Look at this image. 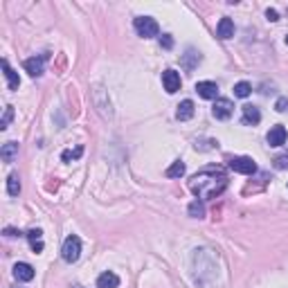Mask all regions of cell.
Here are the masks:
<instances>
[{
  "label": "cell",
  "mask_w": 288,
  "mask_h": 288,
  "mask_svg": "<svg viewBox=\"0 0 288 288\" xmlns=\"http://www.w3.org/2000/svg\"><path fill=\"white\" fill-rule=\"evenodd\" d=\"M225 187H228V176L221 169H203L191 176V180H189V189L200 200L216 198V196L223 194Z\"/></svg>",
  "instance_id": "1"
},
{
  "label": "cell",
  "mask_w": 288,
  "mask_h": 288,
  "mask_svg": "<svg viewBox=\"0 0 288 288\" xmlns=\"http://www.w3.org/2000/svg\"><path fill=\"white\" fill-rule=\"evenodd\" d=\"M133 27H135V32L142 38H153V36H158V32H160L156 18H151V16H137L135 21H133Z\"/></svg>",
  "instance_id": "2"
},
{
  "label": "cell",
  "mask_w": 288,
  "mask_h": 288,
  "mask_svg": "<svg viewBox=\"0 0 288 288\" xmlns=\"http://www.w3.org/2000/svg\"><path fill=\"white\" fill-rule=\"evenodd\" d=\"M79 254H81V239L77 237V234H70V237L63 241V248H61V257H63V261L75 263L77 259H79Z\"/></svg>",
  "instance_id": "3"
},
{
  "label": "cell",
  "mask_w": 288,
  "mask_h": 288,
  "mask_svg": "<svg viewBox=\"0 0 288 288\" xmlns=\"http://www.w3.org/2000/svg\"><path fill=\"white\" fill-rule=\"evenodd\" d=\"M230 169L237 171V174H243V176H250L257 171V165H254L252 158L248 156H239V158H232L230 160Z\"/></svg>",
  "instance_id": "4"
},
{
  "label": "cell",
  "mask_w": 288,
  "mask_h": 288,
  "mask_svg": "<svg viewBox=\"0 0 288 288\" xmlns=\"http://www.w3.org/2000/svg\"><path fill=\"white\" fill-rule=\"evenodd\" d=\"M232 113H234V104L230 102V99L221 97V99H216V102H214L212 115L216 119H230V117H232Z\"/></svg>",
  "instance_id": "5"
},
{
  "label": "cell",
  "mask_w": 288,
  "mask_h": 288,
  "mask_svg": "<svg viewBox=\"0 0 288 288\" xmlns=\"http://www.w3.org/2000/svg\"><path fill=\"white\" fill-rule=\"evenodd\" d=\"M162 86H165V90L169 95H174V93H178L180 90V86H182V81H180V75L176 70H165L162 72Z\"/></svg>",
  "instance_id": "6"
},
{
  "label": "cell",
  "mask_w": 288,
  "mask_h": 288,
  "mask_svg": "<svg viewBox=\"0 0 288 288\" xmlns=\"http://www.w3.org/2000/svg\"><path fill=\"white\" fill-rule=\"evenodd\" d=\"M266 140L270 147H281V144H286V128L281 126V124H277V126H272L270 131H268Z\"/></svg>",
  "instance_id": "7"
},
{
  "label": "cell",
  "mask_w": 288,
  "mask_h": 288,
  "mask_svg": "<svg viewBox=\"0 0 288 288\" xmlns=\"http://www.w3.org/2000/svg\"><path fill=\"white\" fill-rule=\"evenodd\" d=\"M196 93H198L203 99H216L219 86H216L214 81H198V84H196Z\"/></svg>",
  "instance_id": "8"
},
{
  "label": "cell",
  "mask_w": 288,
  "mask_h": 288,
  "mask_svg": "<svg viewBox=\"0 0 288 288\" xmlns=\"http://www.w3.org/2000/svg\"><path fill=\"white\" fill-rule=\"evenodd\" d=\"M14 277H16L18 281H32L34 279V268L25 261H18L16 266H14Z\"/></svg>",
  "instance_id": "9"
},
{
  "label": "cell",
  "mask_w": 288,
  "mask_h": 288,
  "mask_svg": "<svg viewBox=\"0 0 288 288\" xmlns=\"http://www.w3.org/2000/svg\"><path fill=\"white\" fill-rule=\"evenodd\" d=\"M47 61V54H41V56H32V59L25 61V70L30 72L32 77H41L43 75V63Z\"/></svg>",
  "instance_id": "10"
},
{
  "label": "cell",
  "mask_w": 288,
  "mask_h": 288,
  "mask_svg": "<svg viewBox=\"0 0 288 288\" xmlns=\"http://www.w3.org/2000/svg\"><path fill=\"white\" fill-rule=\"evenodd\" d=\"M216 34H219V38H223V41H228V38L234 36V23L232 18H221L219 21V27H216Z\"/></svg>",
  "instance_id": "11"
},
{
  "label": "cell",
  "mask_w": 288,
  "mask_h": 288,
  "mask_svg": "<svg viewBox=\"0 0 288 288\" xmlns=\"http://www.w3.org/2000/svg\"><path fill=\"white\" fill-rule=\"evenodd\" d=\"M0 158H3L5 165H12V162L18 158V144H16V142H7V144H3V151H0Z\"/></svg>",
  "instance_id": "12"
},
{
  "label": "cell",
  "mask_w": 288,
  "mask_h": 288,
  "mask_svg": "<svg viewBox=\"0 0 288 288\" xmlns=\"http://www.w3.org/2000/svg\"><path fill=\"white\" fill-rule=\"evenodd\" d=\"M3 70H5V77H7V86L9 90H18V86H21V79H18V75L14 72V68L9 65L7 59H3Z\"/></svg>",
  "instance_id": "13"
},
{
  "label": "cell",
  "mask_w": 288,
  "mask_h": 288,
  "mask_svg": "<svg viewBox=\"0 0 288 288\" xmlns=\"http://www.w3.org/2000/svg\"><path fill=\"white\" fill-rule=\"evenodd\" d=\"M176 117H178L180 122H187V119L194 117V102H191V99L180 102L178 104V110H176Z\"/></svg>",
  "instance_id": "14"
},
{
  "label": "cell",
  "mask_w": 288,
  "mask_h": 288,
  "mask_svg": "<svg viewBox=\"0 0 288 288\" xmlns=\"http://www.w3.org/2000/svg\"><path fill=\"white\" fill-rule=\"evenodd\" d=\"M261 122V113H259L257 106H252V104H246L243 106V124H259Z\"/></svg>",
  "instance_id": "15"
},
{
  "label": "cell",
  "mask_w": 288,
  "mask_h": 288,
  "mask_svg": "<svg viewBox=\"0 0 288 288\" xmlns=\"http://www.w3.org/2000/svg\"><path fill=\"white\" fill-rule=\"evenodd\" d=\"M119 286V277L115 272H102L97 277V288H117Z\"/></svg>",
  "instance_id": "16"
},
{
  "label": "cell",
  "mask_w": 288,
  "mask_h": 288,
  "mask_svg": "<svg viewBox=\"0 0 288 288\" xmlns=\"http://www.w3.org/2000/svg\"><path fill=\"white\" fill-rule=\"evenodd\" d=\"M198 61H200V54L196 50H187V54L180 59V63H182V68L185 70H194L196 65H198Z\"/></svg>",
  "instance_id": "17"
},
{
  "label": "cell",
  "mask_w": 288,
  "mask_h": 288,
  "mask_svg": "<svg viewBox=\"0 0 288 288\" xmlns=\"http://www.w3.org/2000/svg\"><path fill=\"white\" fill-rule=\"evenodd\" d=\"M185 171H187L185 162H182V160H176L174 165H171L169 169L165 171V176H167V178H182V176H185Z\"/></svg>",
  "instance_id": "18"
},
{
  "label": "cell",
  "mask_w": 288,
  "mask_h": 288,
  "mask_svg": "<svg viewBox=\"0 0 288 288\" xmlns=\"http://www.w3.org/2000/svg\"><path fill=\"white\" fill-rule=\"evenodd\" d=\"M7 194L9 196H18V194H21V178H18V174H12L7 178Z\"/></svg>",
  "instance_id": "19"
},
{
  "label": "cell",
  "mask_w": 288,
  "mask_h": 288,
  "mask_svg": "<svg viewBox=\"0 0 288 288\" xmlns=\"http://www.w3.org/2000/svg\"><path fill=\"white\" fill-rule=\"evenodd\" d=\"M250 93H252V86L248 84V81H239V84L234 86V97H241V99H246Z\"/></svg>",
  "instance_id": "20"
},
{
  "label": "cell",
  "mask_w": 288,
  "mask_h": 288,
  "mask_svg": "<svg viewBox=\"0 0 288 288\" xmlns=\"http://www.w3.org/2000/svg\"><path fill=\"white\" fill-rule=\"evenodd\" d=\"M189 216H194V219H203L205 216V205L200 203V200H191L189 203Z\"/></svg>",
  "instance_id": "21"
},
{
  "label": "cell",
  "mask_w": 288,
  "mask_h": 288,
  "mask_svg": "<svg viewBox=\"0 0 288 288\" xmlns=\"http://www.w3.org/2000/svg\"><path fill=\"white\" fill-rule=\"evenodd\" d=\"M81 153H84V147H77L75 151H63V153H61V160L70 162V160H75V158H79Z\"/></svg>",
  "instance_id": "22"
},
{
  "label": "cell",
  "mask_w": 288,
  "mask_h": 288,
  "mask_svg": "<svg viewBox=\"0 0 288 288\" xmlns=\"http://www.w3.org/2000/svg\"><path fill=\"white\" fill-rule=\"evenodd\" d=\"M12 119H14V108H12V106H7V108H5L3 119H0V128H3V131H5V128L9 126V122H12Z\"/></svg>",
  "instance_id": "23"
},
{
  "label": "cell",
  "mask_w": 288,
  "mask_h": 288,
  "mask_svg": "<svg viewBox=\"0 0 288 288\" xmlns=\"http://www.w3.org/2000/svg\"><path fill=\"white\" fill-rule=\"evenodd\" d=\"M160 45L165 47V50H171V47H174V38H171V34H162L160 36Z\"/></svg>",
  "instance_id": "24"
},
{
  "label": "cell",
  "mask_w": 288,
  "mask_h": 288,
  "mask_svg": "<svg viewBox=\"0 0 288 288\" xmlns=\"http://www.w3.org/2000/svg\"><path fill=\"white\" fill-rule=\"evenodd\" d=\"M275 169H288V156H277L275 158Z\"/></svg>",
  "instance_id": "25"
},
{
  "label": "cell",
  "mask_w": 288,
  "mask_h": 288,
  "mask_svg": "<svg viewBox=\"0 0 288 288\" xmlns=\"http://www.w3.org/2000/svg\"><path fill=\"white\" fill-rule=\"evenodd\" d=\"M41 234H43V232H41L38 228H36V230H30V232H27V239H30L32 243H34V241H41Z\"/></svg>",
  "instance_id": "26"
},
{
  "label": "cell",
  "mask_w": 288,
  "mask_h": 288,
  "mask_svg": "<svg viewBox=\"0 0 288 288\" xmlns=\"http://www.w3.org/2000/svg\"><path fill=\"white\" fill-rule=\"evenodd\" d=\"M286 106H288V99H286V97H279V99H277V104H275V110H279V113H284Z\"/></svg>",
  "instance_id": "27"
},
{
  "label": "cell",
  "mask_w": 288,
  "mask_h": 288,
  "mask_svg": "<svg viewBox=\"0 0 288 288\" xmlns=\"http://www.w3.org/2000/svg\"><path fill=\"white\" fill-rule=\"evenodd\" d=\"M266 16H268V21H272V23H275V21H279V14H277L275 9H268V12H266Z\"/></svg>",
  "instance_id": "28"
},
{
  "label": "cell",
  "mask_w": 288,
  "mask_h": 288,
  "mask_svg": "<svg viewBox=\"0 0 288 288\" xmlns=\"http://www.w3.org/2000/svg\"><path fill=\"white\" fill-rule=\"evenodd\" d=\"M32 250H34V252L38 254V252L43 250V243H41V241H34V243H32Z\"/></svg>",
  "instance_id": "29"
},
{
  "label": "cell",
  "mask_w": 288,
  "mask_h": 288,
  "mask_svg": "<svg viewBox=\"0 0 288 288\" xmlns=\"http://www.w3.org/2000/svg\"><path fill=\"white\" fill-rule=\"evenodd\" d=\"M286 43H288V36H286Z\"/></svg>",
  "instance_id": "30"
}]
</instances>
